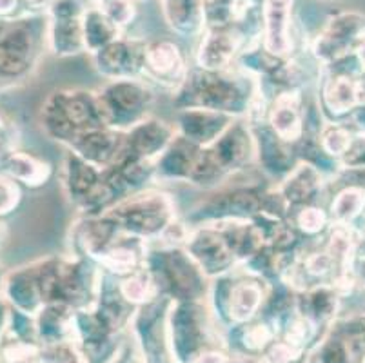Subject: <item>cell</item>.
I'll return each instance as SVG.
<instances>
[{
	"instance_id": "6",
	"label": "cell",
	"mask_w": 365,
	"mask_h": 363,
	"mask_svg": "<svg viewBox=\"0 0 365 363\" xmlns=\"http://www.w3.org/2000/svg\"><path fill=\"white\" fill-rule=\"evenodd\" d=\"M144 69L151 78L164 86L175 84L184 75V58L171 42H155L145 48Z\"/></svg>"
},
{
	"instance_id": "21",
	"label": "cell",
	"mask_w": 365,
	"mask_h": 363,
	"mask_svg": "<svg viewBox=\"0 0 365 363\" xmlns=\"http://www.w3.org/2000/svg\"><path fill=\"white\" fill-rule=\"evenodd\" d=\"M101 2H102V4H106V2H108V0H101Z\"/></svg>"
},
{
	"instance_id": "8",
	"label": "cell",
	"mask_w": 365,
	"mask_h": 363,
	"mask_svg": "<svg viewBox=\"0 0 365 363\" xmlns=\"http://www.w3.org/2000/svg\"><path fill=\"white\" fill-rule=\"evenodd\" d=\"M48 164L16 149H13L0 164V173L26 185H41L48 178Z\"/></svg>"
},
{
	"instance_id": "19",
	"label": "cell",
	"mask_w": 365,
	"mask_h": 363,
	"mask_svg": "<svg viewBox=\"0 0 365 363\" xmlns=\"http://www.w3.org/2000/svg\"><path fill=\"white\" fill-rule=\"evenodd\" d=\"M24 4H28L29 8H42L44 4H48L49 0H21Z\"/></svg>"
},
{
	"instance_id": "11",
	"label": "cell",
	"mask_w": 365,
	"mask_h": 363,
	"mask_svg": "<svg viewBox=\"0 0 365 363\" xmlns=\"http://www.w3.org/2000/svg\"><path fill=\"white\" fill-rule=\"evenodd\" d=\"M118 35V28L104 11L89 9L84 13V46L91 49H102Z\"/></svg>"
},
{
	"instance_id": "18",
	"label": "cell",
	"mask_w": 365,
	"mask_h": 363,
	"mask_svg": "<svg viewBox=\"0 0 365 363\" xmlns=\"http://www.w3.org/2000/svg\"><path fill=\"white\" fill-rule=\"evenodd\" d=\"M8 316L9 311L4 307V304H0V338H2V334L6 331V325H8Z\"/></svg>"
},
{
	"instance_id": "1",
	"label": "cell",
	"mask_w": 365,
	"mask_h": 363,
	"mask_svg": "<svg viewBox=\"0 0 365 363\" xmlns=\"http://www.w3.org/2000/svg\"><path fill=\"white\" fill-rule=\"evenodd\" d=\"M365 42V16L358 13H341L327 22L318 35L314 53L318 58L338 62L353 55Z\"/></svg>"
},
{
	"instance_id": "7",
	"label": "cell",
	"mask_w": 365,
	"mask_h": 363,
	"mask_svg": "<svg viewBox=\"0 0 365 363\" xmlns=\"http://www.w3.org/2000/svg\"><path fill=\"white\" fill-rule=\"evenodd\" d=\"M238 33L233 29V24L229 26H211V31L202 42L198 60L202 68L222 69L233 58L235 49L238 46Z\"/></svg>"
},
{
	"instance_id": "20",
	"label": "cell",
	"mask_w": 365,
	"mask_h": 363,
	"mask_svg": "<svg viewBox=\"0 0 365 363\" xmlns=\"http://www.w3.org/2000/svg\"><path fill=\"white\" fill-rule=\"evenodd\" d=\"M4 292V276H2V267H0V296Z\"/></svg>"
},
{
	"instance_id": "13",
	"label": "cell",
	"mask_w": 365,
	"mask_h": 363,
	"mask_svg": "<svg viewBox=\"0 0 365 363\" xmlns=\"http://www.w3.org/2000/svg\"><path fill=\"white\" fill-rule=\"evenodd\" d=\"M242 0H204V16L211 26L233 24Z\"/></svg>"
},
{
	"instance_id": "5",
	"label": "cell",
	"mask_w": 365,
	"mask_h": 363,
	"mask_svg": "<svg viewBox=\"0 0 365 363\" xmlns=\"http://www.w3.org/2000/svg\"><path fill=\"white\" fill-rule=\"evenodd\" d=\"M145 48L138 42L113 40L108 46L98 49V64L106 73L124 76L133 75L138 69H144Z\"/></svg>"
},
{
	"instance_id": "3",
	"label": "cell",
	"mask_w": 365,
	"mask_h": 363,
	"mask_svg": "<svg viewBox=\"0 0 365 363\" xmlns=\"http://www.w3.org/2000/svg\"><path fill=\"white\" fill-rule=\"evenodd\" d=\"M84 13L78 0L53 2L49 40L56 53H78L84 48Z\"/></svg>"
},
{
	"instance_id": "15",
	"label": "cell",
	"mask_w": 365,
	"mask_h": 363,
	"mask_svg": "<svg viewBox=\"0 0 365 363\" xmlns=\"http://www.w3.org/2000/svg\"><path fill=\"white\" fill-rule=\"evenodd\" d=\"M21 202V189L15 180L0 173V218L11 215Z\"/></svg>"
},
{
	"instance_id": "14",
	"label": "cell",
	"mask_w": 365,
	"mask_h": 363,
	"mask_svg": "<svg viewBox=\"0 0 365 363\" xmlns=\"http://www.w3.org/2000/svg\"><path fill=\"white\" fill-rule=\"evenodd\" d=\"M365 202V193L361 189H345L333 204V216L336 220H349L358 215Z\"/></svg>"
},
{
	"instance_id": "4",
	"label": "cell",
	"mask_w": 365,
	"mask_h": 363,
	"mask_svg": "<svg viewBox=\"0 0 365 363\" xmlns=\"http://www.w3.org/2000/svg\"><path fill=\"white\" fill-rule=\"evenodd\" d=\"M291 9H293V0H264L262 2L265 49L269 55L284 56L289 53Z\"/></svg>"
},
{
	"instance_id": "16",
	"label": "cell",
	"mask_w": 365,
	"mask_h": 363,
	"mask_svg": "<svg viewBox=\"0 0 365 363\" xmlns=\"http://www.w3.org/2000/svg\"><path fill=\"white\" fill-rule=\"evenodd\" d=\"M149 289H151V282L148 280V276L144 272H137L125 282L122 291L128 296V300H144L149 295Z\"/></svg>"
},
{
	"instance_id": "2",
	"label": "cell",
	"mask_w": 365,
	"mask_h": 363,
	"mask_svg": "<svg viewBox=\"0 0 365 363\" xmlns=\"http://www.w3.org/2000/svg\"><path fill=\"white\" fill-rule=\"evenodd\" d=\"M169 205L168 200L162 198V195H145L133 198L120 208L111 211V218L115 220L113 224H122V227L129 232H140V235H149L157 232L158 229H164Z\"/></svg>"
},
{
	"instance_id": "17",
	"label": "cell",
	"mask_w": 365,
	"mask_h": 363,
	"mask_svg": "<svg viewBox=\"0 0 365 363\" xmlns=\"http://www.w3.org/2000/svg\"><path fill=\"white\" fill-rule=\"evenodd\" d=\"M325 216L322 209L317 208H305L298 216V225L307 232H317L324 227Z\"/></svg>"
},
{
	"instance_id": "10",
	"label": "cell",
	"mask_w": 365,
	"mask_h": 363,
	"mask_svg": "<svg viewBox=\"0 0 365 363\" xmlns=\"http://www.w3.org/2000/svg\"><path fill=\"white\" fill-rule=\"evenodd\" d=\"M273 128L284 140H297L302 133L300 102L297 95H282L273 109Z\"/></svg>"
},
{
	"instance_id": "9",
	"label": "cell",
	"mask_w": 365,
	"mask_h": 363,
	"mask_svg": "<svg viewBox=\"0 0 365 363\" xmlns=\"http://www.w3.org/2000/svg\"><path fill=\"white\" fill-rule=\"evenodd\" d=\"M164 15L175 31L195 33L200 29L204 16V0H160Z\"/></svg>"
},
{
	"instance_id": "12",
	"label": "cell",
	"mask_w": 365,
	"mask_h": 363,
	"mask_svg": "<svg viewBox=\"0 0 365 363\" xmlns=\"http://www.w3.org/2000/svg\"><path fill=\"white\" fill-rule=\"evenodd\" d=\"M262 302V291L255 284H240L233 289L231 295V305L233 312L238 319H245L257 311ZM231 312V315H233Z\"/></svg>"
}]
</instances>
